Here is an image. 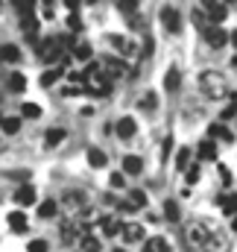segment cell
<instances>
[{"instance_id":"cell-1","label":"cell","mask_w":237,"mask_h":252,"mask_svg":"<svg viewBox=\"0 0 237 252\" xmlns=\"http://www.w3.org/2000/svg\"><path fill=\"white\" fill-rule=\"evenodd\" d=\"M199 85H202V91L211 97V100H220V97H226L229 91V82H226V76L223 73H217V70H205L202 73V79H199Z\"/></svg>"},{"instance_id":"cell-2","label":"cell","mask_w":237,"mask_h":252,"mask_svg":"<svg viewBox=\"0 0 237 252\" xmlns=\"http://www.w3.org/2000/svg\"><path fill=\"white\" fill-rule=\"evenodd\" d=\"M208 235H211V223H205V220H190L187 229H184V241H187L193 250H205Z\"/></svg>"},{"instance_id":"cell-3","label":"cell","mask_w":237,"mask_h":252,"mask_svg":"<svg viewBox=\"0 0 237 252\" xmlns=\"http://www.w3.org/2000/svg\"><path fill=\"white\" fill-rule=\"evenodd\" d=\"M205 252H232V241L223 229H217L211 223V235H208V244H205Z\"/></svg>"},{"instance_id":"cell-4","label":"cell","mask_w":237,"mask_h":252,"mask_svg":"<svg viewBox=\"0 0 237 252\" xmlns=\"http://www.w3.org/2000/svg\"><path fill=\"white\" fill-rule=\"evenodd\" d=\"M158 18H161V24H164V30H167V32H173V35L181 32V15H178L173 6H164Z\"/></svg>"},{"instance_id":"cell-5","label":"cell","mask_w":237,"mask_h":252,"mask_svg":"<svg viewBox=\"0 0 237 252\" xmlns=\"http://www.w3.org/2000/svg\"><path fill=\"white\" fill-rule=\"evenodd\" d=\"M61 53H64V41H61V38H50V41H47V44L41 47V59H44L47 64L59 62Z\"/></svg>"},{"instance_id":"cell-6","label":"cell","mask_w":237,"mask_h":252,"mask_svg":"<svg viewBox=\"0 0 237 252\" xmlns=\"http://www.w3.org/2000/svg\"><path fill=\"white\" fill-rule=\"evenodd\" d=\"M205 41H208V47H214V50H220L226 41H229V32L220 27V24H214V27H208L205 30Z\"/></svg>"},{"instance_id":"cell-7","label":"cell","mask_w":237,"mask_h":252,"mask_svg":"<svg viewBox=\"0 0 237 252\" xmlns=\"http://www.w3.org/2000/svg\"><path fill=\"white\" fill-rule=\"evenodd\" d=\"M100 67H103V73H106L109 79H115V76H123V73H126V64H123V59H115V56L103 59V62H100Z\"/></svg>"},{"instance_id":"cell-8","label":"cell","mask_w":237,"mask_h":252,"mask_svg":"<svg viewBox=\"0 0 237 252\" xmlns=\"http://www.w3.org/2000/svg\"><path fill=\"white\" fill-rule=\"evenodd\" d=\"M115 132H118V138H123V141H129L135 132H138V124H135V118H120L118 126H115Z\"/></svg>"},{"instance_id":"cell-9","label":"cell","mask_w":237,"mask_h":252,"mask_svg":"<svg viewBox=\"0 0 237 252\" xmlns=\"http://www.w3.org/2000/svg\"><path fill=\"white\" fill-rule=\"evenodd\" d=\"M178 85H181V70H178L176 64H170V70L164 73V91H178Z\"/></svg>"},{"instance_id":"cell-10","label":"cell","mask_w":237,"mask_h":252,"mask_svg":"<svg viewBox=\"0 0 237 252\" xmlns=\"http://www.w3.org/2000/svg\"><path fill=\"white\" fill-rule=\"evenodd\" d=\"M0 62H6V64L21 62V47L18 44H0Z\"/></svg>"},{"instance_id":"cell-11","label":"cell","mask_w":237,"mask_h":252,"mask_svg":"<svg viewBox=\"0 0 237 252\" xmlns=\"http://www.w3.org/2000/svg\"><path fill=\"white\" fill-rule=\"evenodd\" d=\"M109 41H112V47H115L118 53H123V56H132V53H135V44H132L126 35H109Z\"/></svg>"},{"instance_id":"cell-12","label":"cell","mask_w":237,"mask_h":252,"mask_svg":"<svg viewBox=\"0 0 237 252\" xmlns=\"http://www.w3.org/2000/svg\"><path fill=\"white\" fill-rule=\"evenodd\" d=\"M100 226H103V235H106V238H115V235L123 232L120 217H103V220H100Z\"/></svg>"},{"instance_id":"cell-13","label":"cell","mask_w":237,"mask_h":252,"mask_svg":"<svg viewBox=\"0 0 237 252\" xmlns=\"http://www.w3.org/2000/svg\"><path fill=\"white\" fill-rule=\"evenodd\" d=\"M123 238H126L129 244L144 241V226H141V223H126V226H123Z\"/></svg>"},{"instance_id":"cell-14","label":"cell","mask_w":237,"mask_h":252,"mask_svg":"<svg viewBox=\"0 0 237 252\" xmlns=\"http://www.w3.org/2000/svg\"><path fill=\"white\" fill-rule=\"evenodd\" d=\"M15 202L18 205H32L35 202V188L32 185H21V188L15 190Z\"/></svg>"},{"instance_id":"cell-15","label":"cell","mask_w":237,"mask_h":252,"mask_svg":"<svg viewBox=\"0 0 237 252\" xmlns=\"http://www.w3.org/2000/svg\"><path fill=\"white\" fill-rule=\"evenodd\" d=\"M21 30L27 32V38H35V35H38V21L32 18V12L21 15Z\"/></svg>"},{"instance_id":"cell-16","label":"cell","mask_w":237,"mask_h":252,"mask_svg":"<svg viewBox=\"0 0 237 252\" xmlns=\"http://www.w3.org/2000/svg\"><path fill=\"white\" fill-rule=\"evenodd\" d=\"M196 153H199V158H202V161H214V158H217V144H214L211 138H205V141L199 144V150H196Z\"/></svg>"},{"instance_id":"cell-17","label":"cell","mask_w":237,"mask_h":252,"mask_svg":"<svg viewBox=\"0 0 237 252\" xmlns=\"http://www.w3.org/2000/svg\"><path fill=\"white\" fill-rule=\"evenodd\" d=\"M141 170H144V158H138V156H126V158H123V173L138 176Z\"/></svg>"},{"instance_id":"cell-18","label":"cell","mask_w":237,"mask_h":252,"mask_svg":"<svg viewBox=\"0 0 237 252\" xmlns=\"http://www.w3.org/2000/svg\"><path fill=\"white\" fill-rule=\"evenodd\" d=\"M64 135H67V132H64L61 126H53V129L44 132V144H47V147H59L61 141H64Z\"/></svg>"},{"instance_id":"cell-19","label":"cell","mask_w":237,"mask_h":252,"mask_svg":"<svg viewBox=\"0 0 237 252\" xmlns=\"http://www.w3.org/2000/svg\"><path fill=\"white\" fill-rule=\"evenodd\" d=\"M6 220H9L12 232H27V214H24V211H12Z\"/></svg>"},{"instance_id":"cell-20","label":"cell","mask_w":237,"mask_h":252,"mask_svg":"<svg viewBox=\"0 0 237 252\" xmlns=\"http://www.w3.org/2000/svg\"><path fill=\"white\" fill-rule=\"evenodd\" d=\"M144 252H170V244H167L164 238H149V241L144 244Z\"/></svg>"},{"instance_id":"cell-21","label":"cell","mask_w":237,"mask_h":252,"mask_svg":"<svg viewBox=\"0 0 237 252\" xmlns=\"http://www.w3.org/2000/svg\"><path fill=\"white\" fill-rule=\"evenodd\" d=\"M164 217H167L170 223H178V220H181V208H178V202H176V199L164 202Z\"/></svg>"},{"instance_id":"cell-22","label":"cell","mask_w":237,"mask_h":252,"mask_svg":"<svg viewBox=\"0 0 237 252\" xmlns=\"http://www.w3.org/2000/svg\"><path fill=\"white\" fill-rule=\"evenodd\" d=\"M24 88H27V76H24V73H18V70H15V73H12V76H9V91H15V94H21V91H24Z\"/></svg>"},{"instance_id":"cell-23","label":"cell","mask_w":237,"mask_h":252,"mask_svg":"<svg viewBox=\"0 0 237 252\" xmlns=\"http://www.w3.org/2000/svg\"><path fill=\"white\" fill-rule=\"evenodd\" d=\"M106 161H109V158H106L103 150H94V147L88 150V164H91V167H106Z\"/></svg>"},{"instance_id":"cell-24","label":"cell","mask_w":237,"mask_h":252,"mask_svg":"<svg viewBox=\"0 0 237 252\" xmlns=\"http://www.w3.org/2000/svg\"><path fill=\"white\" fill-rule=\"evenodd\" d=\"M82 250L85 252H100V238H94L91 232L82 235Z\"/></svg>"},{"instance_id":"cell-25","label":"cell","mask_w":237,"mask_h":252,"mask_svg":"<svg viewBox=\"0 0 237 252\" xmlns=\"http://www.w3.org/2000/svg\"><path fill=\"white\" fill-rule=\"evenodd\" d=\"M208 18H211V24H223V21H226V6H223V3L211 6V9H208Z\"/></svg>"},{"instance_id":"cell-26","label":"cell","mask_w":237,"mask_h":252,"mask_svg":"<svg viewBox=\"0 0 237 252\" xmlns=\"http://www.w3.org/2000/svg\"><path fill=\"white\" fill-rule=\"evenodd\" d=\"M0 129H3L6 135H15V132L21 129V118H3V121H0Z\"/></svg>"},{"instance_id":"cell-27","label":"cell","mask_w":237,"mask_h":252,"mask_svg":"<svg viewBox=\"0 0 237 252\" xmlns=\"http://www.w3.org/2000/svg\"><path fill=\"white\" fill-rule=\"evenodd\" d=\"M208 135H211V138H223V141H232V132H229V129H226L223 124H211Z\"/></svg>"},{"instance_id":"cell-28","label":"cell","mask_w":237,"mask_h":252,"mask_svg":"<svg viewBox=\"0 0 237 252\" xmlns=\"http://www.w3.org/2000/svg\"><path fill=\"white\" fill-rule=\"evenodd\" d=\"M59 76H61V67H53V70H44V73H41V85H44V88H50V85H53V82H56Z\"/></svg>"},{"instance_id":"cell-29","label":"cell","mask_w":237,"mask_h":252,"mask_svg":"<svg viewBox=\"0 0 237 252\" xmlns=\"http://www.w3.org/2000/svg\"><path fill=\"white\" fill-rule=\"evenodd\" d=\"M187 164H190V150L187 147H181L176 153V167L178 170H187Z\"/></svg>"},{"instance_id":"cell-30","label":"cell","mask_w":237,"mask_h":252,"mask_svg":"<svg viewBox=\"0 0 237 252\" xmlns=\"http://www.w3.org/2000/svg\"><path fill=\"white\" fill-rule=\"evenodd\" d=\"M155 103H158V97L149 91V94H144V100L138 103V109H141V112H152V109H155Z\"/></svg>"},{"instance_id":"cell-31","label":"cell","mask_w":237,"mask_h":252,"mask_svg":"<svg viewBox=\"0 0 237 252\" xmlns=\"http://www.w3.org/2000/svg\"><path fill=\"white\" fill-rule=\"evenodd\" d=\"M38 115H41V109H38L35 103H24V106H21V118H30V121H35Z\"/></svg>"},{"instance_id":"cell-32","label":"cell","mask_w":237,"mask_h":252,"mask_svg":"<svg viewBox=\"0 0 237 252\" xmlns=\"http://www.w3.org/2000/svg\"><path fill=\"white\" fill-rule=\"evenodd\" d=\"M64 205H67V208H79V205H82V193H79V190H67V193H64Z\"/></svg>"},{"instance_id":"cell-33","label":"cell","mask_w":237,"mask_h":252,"mask_svg":"<svg viewBox=\"0 0 237 252\" xmlns=\"http://www.w3.org/2000/svg\"><path fill=\"white\" fill-rule=\"evenodd\" d=\"M38 217H44V220H47V217H56V202H53V199L41 202V205H38Z\"/></svg>"},{"instance_id":"cell-34","label":"cell","mask_w":237,"mask_h":252,"mask_svg":"<svg viewBox=\"0 0 237 252\" xmlns=\"http://www.w3.org/2000/svg\"><path fill=\"white\" fill-rule=\"evenodd\" d=\"M73 56L76 59H91V44H85V41L73 44Z\"/></svg>"},{"instance_id":"cell-35","label":"cell","mask_w":237,"mask_h":252,"mask_svg":"<svg viewBox=\"0 0 237 252\" xmlns=\"http://www.w3.org/2000/svg\"><path fill=\"white\" fill-rule=\"evenodd\" d=\"M115 3L123 15H135V9H138V0H115Z\"/></svg>"},{"instance_id":"cell-36","label":"cell","mask_w":237,"mask_h":252,"mask_svg":"<svg viewBox=\"0 0 237 252\" xmlns=\"http://www.w3.org/2000/svg\"><path fill=\"white\" fill-rule=\"evenodd\" d=\"M76 229H79V226H70V223H67V226L61 229V241H64V244L76 241V238H79V232H76Z\"/></svg>"},{"instance_id":"cell-37","label":"cell","mask_w":237,"mask_h":252,"mask_svg":"<svg viewBox=\"0 0 237 252\" xmlns=\"http://www.w3.org/2000/svg\"><path fill=\"white\" fill-rule=\"evenodd\" d=\"M27 252H50V247H47V241H30V247H27Z\"/></svg>"},{"instance_id":"cell-38","label":"cell","mask_w":237,"mask_h":252,"mask_svg":"<svg viewBox=\"0 0 237 252\" xmlns=\"http://www.w3.org/2000/svg\"><path fill=\"white\" fill-rule=\"evenodd\" d=\"M67 27H70V32H79V30H82V21H79V15H76V12H70Z\"/></svg>"},{"instance_id":"cell-39","label":"cell","mask_w":237,"mask_h":252,"mask_svg":"<svg viewBox=\"0 0 237 252\" xmlns=\"http://www.w3.org/2000/svg\"><path fill=\"white\" fill-rule=\"evenodd\" d=\"M12 3L18 6L21 15H27V12H32V3H35V0H12Z\"/></svg>"},{"instance_id":"cell-40","label":"cell","mask_w":237,"mask_h":252,"mask_svg":"<svg viewBox=\"0 0 237 252\" xmlns=\"http://www.w3.org/2000/svg\"><path fill=\"white\" fill-rule=\"evenodd\" d=\"M109 182H112V188H126V176H123V173H112Z\"/></svg>"},{"instance_id":"cell-41","label":"cell","mask_w":237,"mask_h":252,"mask_svg":"<svg viewBox=\"0 0 237 252\" xmlns=\"http://www.w3.org/2000/svg\"><path fill=\"white\" fill-rule=\"evenodd\" d=\"M132 202H135L138 208H141V205H147V193H144V190H132Z\"/></svg>"},{"instance_id":"cell-42","label":"cell","mask_w":237,"mask_h":252,"mask_svg":"<svg viewBox=\"0 0 237 252\" xmlns=\"http://www.w3.org/2000/svg\"><path fill=\"white\" fill-rule=\"evenodd\" d=\"M196 179H199V167H196V164H193V167H190V170H187V185H193V182H196Z\"/></svg>"},{"instance_id":"cell-43","label":"cell","mask_w":237,"mask_h":252,"mask_svg":"<svg viewBox=\"0 0 237 252\" xmlns=\"http://www.w3.org/2000/svg\"><path fill=\"white\" fill-rule=\"evenodd\" d=\"M235 115H237V106H229V109H226V112L220 115V121H232Z\"/></svg>"},{"instance_id":"cell-44","label":"cell","mask_w":237,"mask_h":252,"mask_svg":"<svg viewBox=\"0 0 237 252\" xmlns=\"http://www.w3.org/2000/svg\"><path fill=\"white\" fill-rule=\"evenodd\" d=\"M170 150H173V138H167V141H164V147H161V158H167V156H170Z\"/></svg>"},{"instance_id":"cell-45","label":"cell","mask_w":237,"mask_h":252,"mask_svg":"<svg viewBox=\"0 0 237 252\" xmlns=\"http://www.w3.org/2000/svg\"><path fill=\"white\" fill-rule=\"evenodd\" d=\"M64 3H67V9H70V12H73V9L79 6V0H64Z\"/></svg>"},{"instance_id":"cell-46","label":"cell","mask_w":237,"mask_h":252,"mask_svg":"<svg viewBox=\"0 0 237 252\" xmlns=\"http://www.w3.org/2000/svg\"><path fill=\"white\" fill-rule=\"evenodd\" d=\"M229 41H235V47H237V30L232 32V35H229Z\"/></svg>"},{"instance_id":"cell-47","label":"cell","mask_w":237,"mask_h":252,"mask_svg":"<svg viewBox=\"0 0 237 252\" xmlns=\"http://www.w3.org/2000/svg\"><path fill=\"white\" fill-rule=\"evenodd\" d=\"M41 3H44V9H50V3H53V0H41Z\"/></svg>"},{"instance_id":"cell-48","label":"cell","mask_w":237,"mask_h":252,"mask_svg":"<svg viewBox=\"0 0 237 252\" xmlns=\"http://www.w3.org/2000/svg\"><path fill=\"white\" fill-rule=\"evenodd\" d=\"M85 3H100V0H85Z\"/></svg>"},{"instance_id":"cell-49","label":"cell","mask_w":237,"mask_h":252,"mask_svg":"<svg viewBox=\"0 0 237 252\" xmlns=\"http://www.w3.org/2000/svg\"><path fill=\"white\" fill-rule=\"evenodd\" d=\"M223 3H237V0H223Z\"/></svg>"},{"instance_id":"cell-50","label":"cell","mask_w":237,"mask_h":252,"mask_svg":"<svg viewBox=\"0 0 237 252\" xmlns=\"http://www.w3.org/2000/svg\"><path fill=\"white\" fill-rule=\"evenodd\" d=\"M232 226H235V229H237V217H235V223H232Z\"/></svg>"}]
</instances>
